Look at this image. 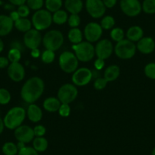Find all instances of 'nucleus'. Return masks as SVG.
<instances>
[{"label": "nucleus", "mask_w": 155, "mask_h": 155, "mask_svg": "<svg viewBox=\"0 0 155 155\" xmlns=\"http://www.w3.org/2000/svg\"><path fill=\"white\" fill-rule=\"evenodd\" d=\"M152 155H155V147L153 148V150H152Z\"/></svg>", "instance_id": "53"}, {"label": "nucleus", "mask_w": 155, "mask_h": 155, "mask_svg": "<svg viewBox=\"0 0 155 155\" xmlns=\"http://www.w3.org/2000/svg\"><path fill=\"white\" fill-rule=\"evenodd\" d=\"M68 24L71 28H78L81 23V18L77 14H71L68 18Z\"/></svg>", "instance_id": "38"}, {"label": "nucleus", "mask_w": 155, "mask_h": 155, "mask_svg": "<svg viewBox=\"0 0 155 155\" xmlns=\"http://www.w3.org/2000/svg\"><path fill=\"white\" fill-rule=\"evenodd\" d=\"M11 101V94L5 88H0V104L5 105Z\"/></svg>", "instance_id": "35"}, {"label": "nucleus", "mask_w": 155, "mask_h": 155, "mask_svg": "<svg viewBox=\"0 0 155 155\" xmlns=\"http://www.w3.org/2000/svg\"><path fill=\"white\" fill-rule=\"evenodd\" d=\"M14 26L21 32H28L31 29L32 22L27 18H20L18 21L14 22Z\"/></svg>", "instance_id": "25"}, {"label": "nucleus", "mask_w": 155, "mask_h": 155, "mask_svg": "<svg viewBox=\"0 0 155 155\" xmlns=\"http://www.w3.org/2000/svg\"><path fill=\"white\" fill-rule=\"evenodd\" d=\"M120 8L129 17H135L141 13V5L138 0H121Z\"/></svg>", "instance_id": "11"}, {"label": "nucleus", "mask_w": 155, "mask_h": 155, "mask_svg": "<svg viewBox=\"0 0 155 155\" xmlns=\"http://www.w3.org/2000/svg\"><path fill=\"white\" fill-rule=\"evenodd\" d=\"M44 91V82L41 78L32 77L22 86L21 97L28 104H34L41 97Z\"/></svg>", "instance_id": "1"}, {"label": "nucleus", "mask_w": 155, "mask_h": 155, "mask_svg": "<svg viewBox=\"0 0 155 155\" xmlns=\"http://www.w3.org/2000/svg\"><path fill=\"white\" fill-rule=\"evenodd\" d=\"M42 42L46 50H50L55 52L56 50H59L63 44V34L57 30H52L48 31L44 35Z\"/></svg>", "instance_id": "5"}, {"label": "nucleus", "mask_w": 155, "mask_h": 155, "mask_svg": "<svg viewBox=\"0 0 155 155\" xmlns=\"http://www.w3.org/2000/svg\"><path fill=\"white\" fill-rule=\"evenodd\" d=\"M78 89L75 85L71 84H65L61 86L57 93L58 99L61 104H70L76 99L78 96Z\"/></svg>", "instance_id": "8"}, {"label": "nucleus", "mask_w": 155, "mask_h": 155, "mask_svg": "<svg viewBox=\"0 0 155 155\" xmlns=\"http://www.w3.org/2000/svg\"><path fill=\"white\" fill-rule=\"evenodd\" d=\"M17 12L21 18H27L30 15V8L27 5H22L18 6Z\"/></svg>", "instance_id": "42"}, {"label": "nucleus", "mask_w": 155, "mask_h": 155, "mask_svg": "<svg viewBox=\"0 0 155 155\" xmlns=\"http://www.w3.org/2000/svg\"><path fill=\"white\" fill-rule=\"evenodd\" d=\"M65 9L71 14H78L83 8V2L81 0H65Z\"/></svg>", "instance_id": "21"}, {"label": "nucleus", "mask_w": 155, "mask_h": 155, "mask_svg": "<svg viewBox=\"0 0 155 155\" xmlns=\"http://www.w3.org/2000/svg\"><path fill=\"white\" fill-rule=\"evenodd\" d=\"M102 1L106 8H111L114 7V5L116 4V2H117V0H102Z\"/></svg>", "instance_id": "46"}, {"label": "nucleus", "mask_w": 155, "mask_h": 155, "mask_svg": "<svg viewBox=\"0 0 155 155\" xmlns=\"http://www.w3.org/2000/svg\"><path fill=\"white\" fill-rule=\"evenodd\" d=\"M27 5L30 9L37 11L41 9L44 5V0H27Z\"/></svg>", "instance_id": "36"}, {"label": "nucleus", "mask_w": 155, "mask_h": 155, "mask_svg": "<svg viewBox=\"0 0 155 155\" xmlns=\"http://www.w3.org/2000/svg\"><path fill=\"white\" fill-rule=\"evenodd\" d=\"M59 64L61 69L65 73H73L78 69V59L75 54L70 51H65L59 56Z\"/></svg>", "instance_id": "7"}, {"label": "nucleus", "mask_w": 155, "mask_h": 155, "mask_svg": "<svg viewBox=\"0 0 155 155\" xmlns=\"http://www.w3.org/2000/svg\"><path fill=\"white\" fill-rule=\"evenodd\" d=\"M21 58V53L18 49L12 48L8 52V59L12 63V62H19Z\"/></svg>", "instance_id": "33"}, {"label": "nucleus", "mask_w": 155, "mask_h": 155, "mask_svg": "<svg viewBox=\"0 0 155 155\" xmlns=\"http://www.w3.org/2000/svg\"><path fill=\"white\" fill-rule=\"evenodd\" d=\"M85 8L94 18H100L106 12V7L102 0H86Z\"/></svg>", "instance_id": "10"}, {"label": "nucleus", "mask_w": 155, "mask_h": 155, "mask_svg": "<svg viewBox=\"0 0 155 155\" xmlns=\"http://www.w3.org/2000/svg\"><path fill=\"white\" fill-rule=\"evenodd\" d=\"M107 82H108V81H107L104 78H97V79L95 80L94 83V88L96 89V90H103V89H104L106 87Z\"/></svg>", "instance_id": "40"}, {"label": "nucleus", "mask_w": 155, "mask_h": 155, "mask_svg": "<svg viewBox=\"0 0 155 155\" xmlns=\"http://www.w3.org/2000/svg\"><path fill=\"white\" fill-rule=\"evenodd\" d=\"M42 40L43 38L41 33L36 29H31L25 33L24 36V43L25 47L30 50L38 48L42 42Z\"/></svg>", "instance_id": "13"}, {"label": "nucleus", "mask_w": 155, "mask_h": 155, "mask_svg": "<svg viewBox=\"0 0 155 155\" xmlns=\"http://www.w3.org/2000/svg\"><path fill=\"white\" fill-rule=\"evenodd\" d=\"M18 155H38V152L31 147H25L18 150Z\"/></svg>", "instance_id": "41"}, {"label": "nucleus", "mask_w": 155, "mask_h": 155, "mask_svg": "<svg viewBox=\"0 0 155 155\" xmlns=\"http://www.w3.org/2000/svg\"><path fill=\"white\" fill-rule=\"evenodd\" d=\"M2 152L5 155H16L18 153V149L13 142H6L2 146Z\"/></svg>", "instance_id": "29"}, {"label": "nucleus", "mask_w": 155, "mask_h": 155, "mask_svg": "<svg viewBox=\"0 0 155 155\" xmlns=\"http://www.w3.org/2000/svg\"><path fill=\"white\" fill-rule=\"evenodd\" d=\"M9 2L13 5L20 6V5H25V2H27V0H9Z\"/></svg>", "instance_id": "47"}, {"label": "nucleus", "mask_w": 155, "mask_h": 155, "mask_svg": "<svg viewBox=\"0 0 155 155\" xmlns=\"http://www.w3.org/2000/svg\"><path fill=\"white\" fill-rule=\"evenodd\" d=\"M142 10L147 14L155 13V0H144L141 5Z\"/></svg>", "instance_id": "31"}, {"label": "nucleus", "mask_w": 155, "mask_h": 155, "mask_svg": "<svg viewBox=\"0 0 155 155\" xmlns=\"http://www.w3.org/2000/svg\"><path fill=\"white\" fill-rule=\"evenodd\" d=\"M136 46L134 42L128 39H123L116 44L114 48L115 53L120 59H129L133 57L136 52Z\"/></svg>", "instance_id": "6"}, {"label": "nucleus", "mask_w": 155, "mask_h": 155, "mask_svg": "<svg viewBox=\"0 0 155 155\" xmlns=\"http://www.w3.org/2000/svg\"><path fill=\"white\" fill-rule=\"evenodd\" d=\"M61 102L58 98L53 97H50L47 98L45 101H44V108L47 111L50 112V113H53V112H56L59 110V107H60Z\"/></svg>", "instance_id": "23"}, {"label": "nucleus", "mask_w": 155, "mask_h": 155, "mask_svg": "<svg viewBox=\"0 0 155 155\" xmlns=\"http://www.w3.org/2000/svg\"><path fill=\"white\" fill-rule=\"evenodd\" d=\"M72 49L74 51L76 57L78 61L83 62H87L91 60L95 56V48L91 43L84 41L80 44H74Z\"/></svg>", "instance_id": "4"}, {"label": "nucleus", "mask_w": 155, "mask_h": 155, "mask_svg": "<svg viewBox=\"0 0 155 155\" xmlns=\"http://www.w3.org/2000/svg\"><path fill=\"white\" fill-rule=\"evenodd\" d=\"M27 113L26 110L21 107H15L8 110L4 118V124L8 129H15L23 123Z\"/></svg>", "instance_id": "2"}, {"label": "nucleus", "mask_w": 155, "mask_h": 155, "mask_svg": "<svg viewBox=\"0 0 155 155\" xmlns=\"http://www.w3.org/2000/svg\"><path fill=\"white\" fill-rule=\"evenodd\" d=\"M115 25V19L114 18L110 15H107L103 18L101 20V26L104 30H110L113 29Z\"/></svg>", "instance_id": "32"}, {"label": "nucleus", "mask_w": 155, "mask_h": 155, "mask_svg": "<svg viewBox=\"0 0 155 155\" xmlns=\"http://www.w3.org/2000/svg\"><path fill=\"white\" fill-rule=\"evenodd\" d=\"M104 65H105V62H104V59H99V58H97V59L95 60L94 67H95V68L97 70V71H100V70H101L102 68H104Z\"/></svg>", "instance_id": "44"}, {"label": "nucleus", "mask_w": 155, "mask_h": 155, "mask_svg": "<svg viewBox=\"0 0 155 155\" xmlns=\"http://www.w3.org/2000/svg\"><path fill=\"white\" fill-rule=\"evenodd\" d=\"M34 133L36 137H43L46 133V128L42 125H38L34 128Z\"/></svg>", "instance_id": "43"}, {"label": "nucleus", "mask_w": 155, "mask_h": 155, "mask_svg": "<svg viewBox=\"0 0 155 155\" xmlns=\"http://www.w3.org/2000/svg\"><path fill=\"white\" fill-rule=\"evenodd\" d=\"M58 112H59V115L62 117H68L71 113V108H70L69 104H61Z\"/></svg>", "instance_id": "39"}, {"label": "nucleus", "mask_w": 155, "mask_h": 155, "mask_svg": "<svg viewBox=\"0 0 155 155\" xmlns=\"http://www.w3.org/2000/svg\"><path fill=\"white\" fill-rule=\"evenodd\" d=\"M4 49V44L3 42H2V41L0 39V53Z\"/></svg>", "instance_id": "52"}, {"label": "nucleus", "mask_w": 155, "mask_h": 155, "mask_svg": "<svg viewBox=\"0 0 155 155\" xmlns=\"http://www.w3.org/2000/svg\"><path fill=\"white\" fill-rule=\"evenodd\" d=\"M124 31L120 28H113L111 32H110V37H111L112 40L116 43L123 41V39H124Z\"/></svg>", "instance_id": "30"}, {"label": "nucleus", "mask_w": 155, "mask_h": 155, "mask_svg": "<svg viewBox=\"0 0 155 155\" xmlns=\"http://www.w3.org/2000/svg\"><path fill=\"white\" fill-rule=\"evenodd\" d=\"M32 25L37 31H44L53 23V15L48 10L40 9L35 12L31 19Z\"/></svg>", "instance_id": "3"}, {"label": "nucleus", "mask_w": 155, "mask_h": 155, "mask_svg": "<svg viewBox=\"0 0 155 155\" xmlns=\"http://www.w3.org/2000/svg\"><path fill=\"white\" fill-rule=\"evenodd\" d=\"M103 34V28L96 22L88 23L84 28V37L87 42L94 43L101 39Z\"/></svg>", "instance_id": "12"}, {"label": "nucleus", "mask_w": 155, "mask_h": 155, "mask_svg": "<svg viewBox=\"0 0 155 155\" xmlns=\"http://www.w3.org/2000/svg\"><path fill=\"white\" fill-rule=\"evenodd\" d=\"M68 38L71 43L73 44H78L82 42L83 34L82 32L80 29L78 28H71L70 31H68Z\"/></svg>", "instance_id": "24"}, {"label": "nucleus", "mask_w": 155, "mask_h": 155, "mask_svg": "<svg viewBox=\"0 0 155 155\" xmlns=\"http://www.w3.org/2000/svg\"><path fill=\"white\" fill-rule=\"evenodd\" d=\"M136 48L143 54H150L154 50L155 43L151 37H142L138 41Z\"/></svg>", "instance_id": "17"}, {"label": "nucleus", "mask_w": 155, "mask_h": 155, "mask_svg": "<svg viewBox=\"0 0 155 155\" xmlns=\"http://www.w3.org/2000/svg\"><path fill=\"white\" fill-rule=\"evenodd\" d=\"M68 14L64 10H58L55 12L53 15V22L58 25H64L68 21Z\"/></svg>", "instance_id": "27"}, {"label": "nucleus", "mask_w": 155, "mask_h": 155, "mask_svg": "<svg viewBox=\"0 0 155 155\" xmlns=\"http://www.w3.org/2000/svg\"><path fill=\"white\" fill-rule=\"evenodd\" d=\"M34 129L28 126H20L15 130V137L18 141L25 144L29 143L34 138Z\"/></svg>", "instance_id": "15"}, {"label": "nucleus", "mask_w": 155, "mask_h": 155, "mask_svg": "<svg viewBox=\"0 0 155 155\" xmlns=\"http://www.w3.org/2000/svg\"><path fill=\"white\" fill-rule=\"evenodd\" d=\"M55 59V53L54 51H52L50 50H46L43 52L41 55V60L45 64H50L54 61Z\"/></svg>", "instance_id": "34"}, {"label": "nucleus", "mask_w": 155, "mask_h": 155, "mask_svg": "<svg viewBox=\"0 0 155 155\" xmlns=\"http://www.w3.org/2000/svg\"><path fill=\"white\" fill-rule=\"evenodd\" d=\"M10 18H11L12 20L13 21H16L18 20L19 18H20V15H18V13L17 11H14L12 12H11V14H10Z\"/></svg>", "instance_id": "48"}, {"label": "nucleus", "mask_w": 155, "mask_h": 155, "mask_svg": "<svg viewBox=\"0 0 155 155\" xmlns=\"http://www.w3.org/2000/svg\"><path fill=\"white\" fill-rule=\"evenodd\" d=\"M93 78V73L87 68H78L75 71L73 72L72 82L76 86H85L89 84Z\"/></svg>", "instance_id": "9"}, {"label": "nucleus", "mask_w": 155, "mask_h": 155, "mask_svg": "<svg viewBox=\"0 0 155 155\" xmlns=\"http://www.w3.org/2000/svg\"><path fill=\"white\" fill-rule=\"evenodd\" d=\"M31 56L34 58H37L41 56V53H40V50L37 49H34V50H31Z\"/></svg>", "instance_id": "49"}, {"label": "nucleus", "mask_w": 155, "mask_h": 155, "mask_svg": "<svg viewBox=\"0 0 155 155\" xmlns=\"http://www.w3.org/2000/svg\"><path fill=\"white\" fill-rule=\"evenodd\" d=\"M120 74V68L118 65H111L107 68L104 71V78L108 82L113 81L118 78Z\"/></svg>", "instance_id": "22"}, {"label": "nucleus", "mask_w": 155, "mask_h": 155, "mask_svg": "<svg viewBox=\"0 0 155 155\" xmlns=\"http://www.w3.org/2000/svg\"><path fill=\"white\" fill-rule=\"evenodd\" d=\"M9 65V60L8 58L1 56L0 57V68H4Z\"/></svg>", "instance_id": "45"}, {"label": "nucleus", "mask_w": 155, "mask_h": 155, "mask_svg": "<svg viewBox=\"0 0 155 155\" xmlns=\"http://www.w3.org/2000/svg\"><path fill=\"white\" fill-rule=\"evenodd\" d=\"M33 147L37 152H44L48 147V141L44 137H36L33 140Z\"/></svg>", "instance_id": "26"}, {"label": "nucleus", "mask_w": 155, "mask_h": 155, "mask_svg": "<svg viewBox=\"0 0 155 155\" xmlns=\"http://www.w3.org/2000/svg\"><path fill=\"white\" fill-rule=\"evenodd\" d=\"M95 48V55L97 58L102 59H108L113 52V46L110 41L104 39L98 41Z\"/></svg>", "instance_id": "14"}, {"label": "nucleus", "mask_w": 155, "mask_h": 155, "mask_svg": "<svg viewBox=\"0 0 155 155\" xmlns=\"http://www.w3.org/2000/svg\"><path fill=\"white\" fill-rule=\"evenodd\" d=\"M17 147H18V150H21V149L24 148L25 147H26V146H25V143H24V142H21V141H18V144H17Z\"/></svg>", "instance_id": "51"}, {"label": "nucleus", "mask_w": 155, "mask_h": 155, "mask_svg": "<svg viewBox=\"0 0 155 155\" xmlns=\"http://www.w3.org/2000/svg\"><path fill=\"white\" fill-rule=\"evenodd\" d=\"M8 75L12 81L19 82L25 78V68L19 62H12L8 67Z\"/></svg>", "instance_id": "16"}, {"label": "nucleus", "mask_w": 155, "mask_h": 155, "mask_svg": "<svg viewBox=\"0 0 155 155\" xmlns=\"http://www.w3.org/2000/svg\"><path fill=\"white\" fill-rule=\"evenodd\" d=\"M144 74L150 79H155V63L150 62L144 67Z\"/></svg>", "instance_id": "37"}, {"label": "nucleus", "mask_w": 155, "mask_h": 155, "mask_svg": "<svg viewBox=\"0 0 155 155\" xmlns=\"http://www.w3.org/2000/svg\"><path fill=\"white\" fill-rule=\"evenodd\" d=\"M14 21L9 16L1 15H0V36H6L12 31Z\"/></svg>", "instance_id": "18"}, {"label": "nucleus", "mask_w": 155, "mask_h": 155, "mask_svg": "<svg viewBox=\"0 0 155 155\" xmlns=\"http://www.w3.org/2000/svg\"><path fill=\"white\" fill-rule=\"evenodd\" d=\"M144 31L139 26H132L128 29L126 37L128 40L132 42H138L143 37Z\"/></svg>", "instance_id": "20"}, {"label": "nucleus", "mask_w": 155, "mask_h": 155, "mask_svg": "<svg viewBox=\"0 0 155 155\" xmlns=\"http://www.w3.org/2000/svg\"><path fill=\"white\" fill-rule=\"evenodd\" d=\"M28 117L33 123H38L43 117V112L41 107L34 104H31L28 107L27 110Z\"/></svg>", "instance_id": "19"}, {"label": "nucleus", "mask_w": 155, "mask_h": 155, "mask_svg": "<svg viewBox=\"0 0 155 155\" xmlns=\"http://www.w3.org/2000/svg\"><path fill=\"white\" fill-rule=\"evenodd\" d=\"M45 5L47 10L50 12L54 13L61 8L62 5V0H46Z\"/></svg>", "instance_id": "28"}, {"label": "nucleus", "mask_w": 155, "mask_h": 155, "mask_svg": "<svg viewBox=\"0 0 155 155\" xmlns=\"http://www.w3.org/2000/svg\"><path fill=\"white\" fill-rule=\"evenodd\" d=\"M4 127H5V124H4V121L0 118V134L2 133L4 130Z\"/></svg>", "instance_id": "50"}]
</instances>
